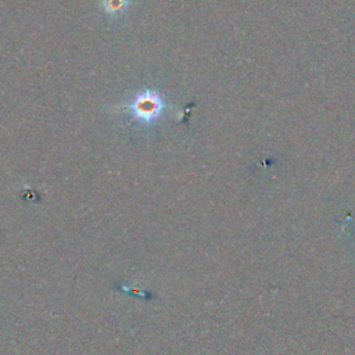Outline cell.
I'll return each instance as SVG.
<instances>
[{"label": "cell", "instance_id": "obj_1", "mask_svg": "<svg viewBox=\"0 0 355 355\" xmlns=\"http://www.w3.org/2000/svg\"><path fill=\"white\" fill-rule=\"evenodd\" d=\"M121 108L136 122L151 125L162 118L168 104L162 94L153 89H144L130 97Z\"/></svg>", "mask_w": 355, "mask_h": 355}, {"label": "cell", "instance_id": "obj_2", "mask_svg": "<svg viewBox=\"0 0 355 355\" xmlns=\"http://www.w3.org/2000/svg\"><path fill=\"white\" fill-rule=\"evenodd\" d=\"M129 7V0H101V10L108 17H121Z\"/></svg>", "mask_w": 355, "mask_h": 355}]
</instances>
